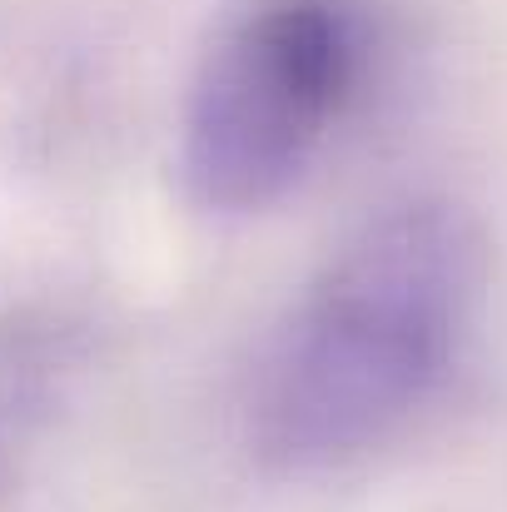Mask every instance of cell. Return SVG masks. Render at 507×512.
Listing matches in <instances>:
<instances>
[{"instance_id":"7a4b0ae2","label":"cell","mask_w":507,"mask_h":512,"mask_svg":"<svg viewBox=\"0 0 507 512\" xmlns=\"http://www.w3.org/2000/svg\"><path fill=\"white\" fill-rule=\"evenodd\" d=\"M363 65L348 0H259L209 50L184 110V179L204 209L274 204L343 115Z\"/></svg>"},{"instance_id":"6da1fadb","label":"cell","mask_w":507,"mask_h":512,"mask_svg":"<svg viewBox=\"0 0 507 512\" xmlns=\"http://www.w3.org/2000/svg\"><path fill=\"white\" fill-rule=\"evenodd\" d=\"M478 294V234L453 204L368 224L274 343L254 428L269 458L329 468L393 438L443 383Z\"/></svg>"}]
</instances>
